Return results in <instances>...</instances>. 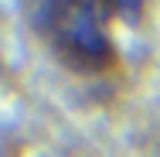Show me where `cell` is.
Returning a JSON list of instances; mask_svg holds the SVG:
<instances>
[{"mask_svg":"<svg viewBox=\"0 0 160 157\" xmlns=\"http://www.w3.org/2000/svg\"><path fill=\"white\" fill-rule=\"evenodd\" d=\"M123 17V0H41L38 34L75 75H102L116 65L109 24Z\"/></svg>","mask_w":160,"mask_h":157,"instance_id":"1","label":"cell"}]
</instances>
